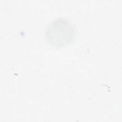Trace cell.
Returning a JSON list of instances; mask_svg holds the SVG:
<instances>
[{"instance_id":"6da1fadb","label":"cell","mask_w":122,"mask_h":122,"mask_svg":"<svg viewBox=\"0 0 122 122\" xmlns=\"http://www.w3.org/2000/svg\"><path fill=\"white\" fill-rule=\"evenodd\" d=\"M46 37L48 42L54 46L62 47L71 43L74 38V29L68 20L60 19L48 26Z\"/></svg>"}]
</instances>
